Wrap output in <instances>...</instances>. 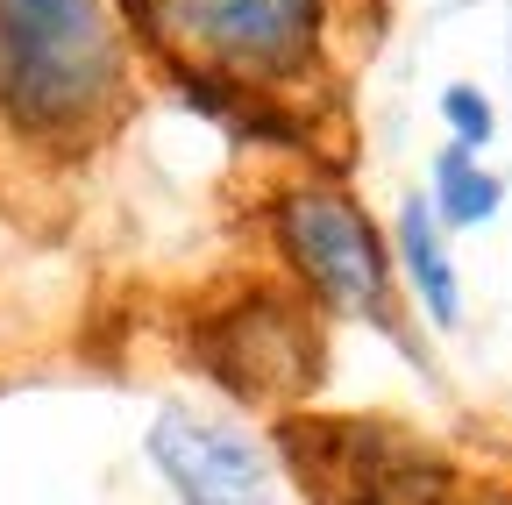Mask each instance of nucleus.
<instances>
[{
	"label": "nucleus",
	"instance_id": "nucleus-5",
	"mask_svg": "<svg viewBox=\"0 0 512 505\" xmlns=\"http://www.w3.org/2000/svg\"><path fill=\"white\" fill-rule=\"evenodd\" d=\"M207 370L235 399H292L320 377V328L313 306L292 292L256 285L242 299H228L221 313H207Z\"/></svg>",
	"mask_w": 512,
	"mask_h": 505
},
{
	"label": "nucleus",
	"instance_id": "nucleus-6",
	"mask_svg": "<svg viewBox=\"0 0 512 505\" xmlns=\"http://www.w3.org/2000/svg\"><path fill=\"white\" fill-rule=\"evenodd\" d=\"M143 456L171 484L178 505H271L278 498V470L264 441L192 406H164L143 427Z\"/></svg>",
	"mask_w": 512,
	"mask_h": 505
},
{
	"label": "nucleus",
	"instance_id": "nucleus-2",
	"mask_svg": "<svg viewBox=\"0 0 512 505\" xmlns=\"http://www.w3.org/2000/svg\"><path fill=\"white\" fill-rule=\"evenodd\" d=\"M121 15L171 79L278 100L328 65L335 0H121Z\"/></svg>",
	"mask_w": 512,
	"mask_h": 505
},
{
	"label": "nucleus",
	"instance_id": "nucleus-4",
	"mask_svg": "<svg viewBox=\"0 0 512 505\" xmlns=\"http://www.w3.org/2000/svg\"><path fill=\"white\" fill-rule=\"evenodd\" d=\"M278 470L306 505H470V477L434 441L370 413H285Z\"/></svg>",
	"mask_w": 512,
	"mask_h": 505
},
{
	"label": "nucleus",
	"instance_id": "nucleus-3",
	"mask_svg": "<svg viewBox=\"0 0 512 505\" xmlns=\"http://www.w3.org/2000/svg\"><path fill=\"white\" fill-rule=\"evenodd\" d=\"M271 242L320 321H363L406 342L399 328V264L392 235L370 221V207L335 178H292L271 193Z\"/></svg>",
	"mask_w": 512,
	"mask_h": 505
},
{
	"label": "nucleus",
	"instance_id": "nucleus-7",
	"mask_svg": "<svg viewBox=\"0 0 512 505\" xmlns=\"http://www.w3.org/2000/svg\"><path fill=\"white\" fill-rule=\"evenodd\" d=\"M392 264H399V285L413 292V306L434 328L463 321V278H456V257H448V221L434 214L427 193H413L392 221Z\"/></svg>",
	"mask_w": 512,
	"mask_h": 505
},
{
	"label": "nucleus",
	"instance_id": "nucleus-9",
	"mask_svg": "<svg viewBox=\"0 0 512 505\" xmlns=\"http://www.w3.org/2000/svg\"><path fill=\"white\" fill-rule=\"evenodd\" d=\"M441 121H448V143H463V150H484L498 129V114L477 86H441Z\"/></svg>",
	"mask_w": 512,
	"mask_h": 505
},
{
	"label": "nucleus",
	"instance_id": "nucleus-8",
	"mask_svg": "<svg viewBox=\"0 0 512 505\" xmlns=\"http://www.w3.org/2000/svg\"><path fill=\"white\" fill-rule=\"evenodd\" d=\"M434 214L448 221V235L456 228H484L491 214H498V200H505V185H498V171H484V157L477 150H463V143H448L441 157H434Z\"/></svg>",
	"mask_w": 512,
	"mask_h": 505
},
{
	"label": "nucleus",
	"instance_id": "nucleus-1",
	"mask_svg": "<svg viewBox=\"0 0 512 505\" xmlns=\"http://www.w3.org/2000/svg\"><path fill=\"white\" fill-rule=\"evenodd\" d=\"M128 15L114 0H0V129L43 157H86L128 114Z\"/></svg>",
	"mask_w": 512,
	"mask_h": 505
}]
</instances>
